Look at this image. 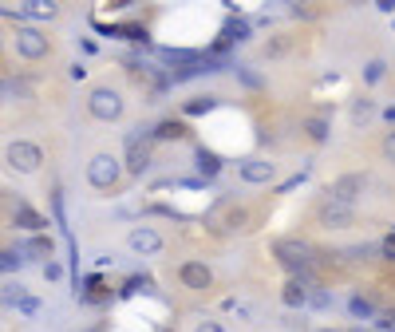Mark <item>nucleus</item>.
Listing matches in <instances>:
<instances>
[{
  "instance_id": "1",
  "label": "nucleus",
  "mask_w": 395,
  "mask_h": 332,
  "mask_svg": "<svg viewBox=\"0 0 395 332\" xmlns=\"http://www.w3.org/2000/svg\"><path fill=\"white\" fill-rule=\"evenodd\" d=\"M273 257L289 269V277H297V281H304V285L316 281L313 245H308V241H300V237H277V241H273Z\"/></svg>"
},
{
  "instance_id": "2",
  "label": "nucleus",
  "mask_w": 395,
  "mask_h": 332,
  "mask_svg": "<svg viewBox=\"0 0 395 332\" xmlns=\"http://www.w3.org/2000/svg\"><path fill=\"white\" fill-rule=\"evenodd\" d=\"M123 107H126V99H123L119 87H95V91L87 95V115L99 119V123H115V119H123Z\"/></svg>"
},
{
  "instance_id": "3",
  "label": "nucleus",
  "mask_w": 395,
  "mask_h": 332,
  "mask_svg": "<svg viewBox=\"0 0 395 332\" xmlns=\"http://www.w3.org/2000/svg\"><path fill=\"white\" fill-rule=\"evenodd\" d=\"M150 162H155V155H150V126H135L126 135V174L142 178L150 170Z\"/></svg>"
},
{
  "instance_id": "4",
  "label": "nucleus",
  "mask_w": 395,
  "mask_h": 332,
  "mask_svg": "<svg viewBox=\"0 0 395 332\" xmlns=\"http://www.w3.org/2000/svg\"><path fill=\"white\" fill-rule=\"evenodd\" d=\"M119 178H123V162H119V158L107 155V151L91 155V162H87V182H91L95 190H115Z\"/></svg>"
},
{
  "instance_id": "5",
  "label": "nucleus",
  "mask_w": 395,
  "mask_h": 332,
  "mask_svg": "<svg viewBox=\"0 0 395 332\" xmlns=\"http://www.w3.org/2000/svg\"><path fill=\"white\" fill-rule=\"evenodd\" d=\"M4 158H8V166H12V170L36 174V170H40V162H44V151H40L36 142H28V139H16V142H8Z\"/></svg>"
},
{
  "instance_id": "6",
  "label": "nucleus",
  "mask_w": 395,
  "mask_h": 332,
  "mask_svg": "<svg viewBox=\"0 0 395 332\" xmlns=\"http://www.w3.org/2000/svg\"><path fill=\"white\" fill-rule=\"evenodd\" d=\"M249 36H253V24H249V20H241V16H229V20L221 24V36L214 40V44H210V56H218V60H221L229 47H234V44H245Z\"/></svg>"
},
{
  "instance_id": "7",
  "label": "nucleus",
  "mask_w": 395,
  "mask_h": 332,
  "mask_svg": "<svg viewBox=\"0 0 395 332\" xmlns=\"http://www.w3.org/2000/svg\"><path fill=\"white\" fill-rule=\"evenodd\" d=\"M316 221H320L324 230H348V225H356V206H344V202H336V198H324L320 210H316Z\"/></svg>"
},
{
  "instance_id": "8",
  "label": "nucleus",
  "mask_w": 395,
  "mask_h": 332,
  "mask_svg": "<svg viewBox=\"0 0 395 332\" xmlns=\"http://www.w3.org/2000/svg\"><path fill=\"white\" fill-rule=\"evenodd\" d=\"M126 245H131V253L155 257V253H162V250H166V237L158 234L155 225H135V230L126 234Z\"/></svg>"
},
{
  "instance_id": "9",
  "label": "nucleus",
  "mask_w": 395,
  "mask_h": 332,
  "mask_svg": "<svg viewBox=\"0 0 395 332\" xmlns=\"http://www.w3.org/2000/svg\"><path fill=\"white\" fill-rule=\"evenodd\" d=\"M363 190H368V174L352 170V174H340V178L332 182L328 198H336V202H344V206H356V198H360Z\"/></svg>"
},
{
  "instance_id": "10",
  "label": "nucleus",
  "mask_w": 395,
  "mask_h": 332,
  "mask_svg": "<svg viewBox=\"0 0 395 332\" xmlns=\"http://www.w3.org/2000/svg\"><path fill=\"white\" fill-rule=\"evenodd\" d=\"M52 44H47V36L40 28H20L16 32V56L20 60H44Z\"/></svg>"
},
{
  "instance_id": "11",
  "label": "nucleus",
  "mask_w": 395,
  "mask_h": 332,
  "mask_svg": "<svg viewBox=\"0 0 395 332\" xmlns=\"http://www.w3.org/2000/svg\"><path fill=\"white\" fill-rule=\"evenodd\" d=\"M237 174H241V182H249V186H269V182L277 178V162H273V158H245Z\"/></svg>"
},
{
  "instance_id": "12",
  "label": "nucleus",
  "mask_w": 395,
  "mask_h": 332,
  "mask_svg": "<svg viewBox=\"0 0 395 332\" xmlns=\"http://www.w3.org/2000/svg\"><path fill=\"white\" fill-rule=\"evenodd\" d=\"M178 281L194 289V293H205L210 285H214V269L205 265V261H182L178 265Z\"/></svg>"
},
{
  "instance_id": "13",
  "label": "nucleus",
  "mask_w": 395,
  "mask_h": 332,
  "mask_svg": "<svg viewBox=\"0 0 395 332\" xmlns=\"http://www.w3.org/2000/svg\"><path fill=\"white\" fill-rule=\"evenodd\" d=\"M182 139H190L186 119H158L150 126V142H182Z\"/></svg>"
},
{
  "instance_id": "14",
  "label": "nucleus",
  "mask_w": 395,
  "mask_h": 332,
  "mask_svg": "<svg viewBox=\"0 0 395 332\" xmlns=\"http://www.w3.org/2000/svg\"><path fill=\"white\" fill-rule=\"evenodd\" d=\"M12 225L28 230V234H44V230H47V218H44V214H36L28 202H16V206H12Z\"/></svg>"
},
{
  "instance_id": "15",
  "label": "nucleus",
  "mask_w": 395,
  "mask_h": 332,
  "mask_svg": "<svg viewBox=\"0 0 395 332\" xmlns=\"http://www.w3.org/2000/svg\"><path fill=\"white\" fill-rule=\"evenodd\" d=\"M194 166H198V174H202V182H210V178H218V174H221V166H225V162H221L218 151L198 146V151H194Z\"/></svg>"
},
{
  "instance_id": "16",
  "label": "nucleus",
  "mask_w": 395,
  "mask_h": 332,
  "mask_svg": "<svg viewBox=\"0 0 395 332\" xmlns=\"http://www.w3.org/2000/svg\"><path fill=\"white\" fill-rule=\"evenodd\" d=\"M281 300H284V309H304L308 300H313V293H308V285L297 281V277H289L281 289Z\"/></svg>"
},
{
  "instance_id": "17",
  "label": "nucleus",
  "mask_w": 395,
  "mask_h": 332,
  "mask_svg": "<svg viewBox=\"0 0 395 332\" xmlns=\"http://www.w3.org/2000/svg\"><path fill=\"white\" fill-rule=\"evenodd\" d=\"M20 250H24V257H47V261H52V253H56V241H52V234H32L28 241H24V245H20Z\"/></svg>"
},
{
  "instance_id": "18",
  "label": "nucleus",
  "mask_w": 395,
  "mask_h": 332,
  "mask_svg": "<svg viewBox=\"0 0 395 332\" xmlns=\"http://www.w3.org/2000/svg\"><path fill=\"white\" fill-rule=\"evenodd\" d=\"M218 107V95H194L182 103V119H198V115H210V111Z\"/></svg>"
},
{
  "instance_id": "19",
  "label": "nucleus",
  "mask_w": 395,
  "mask_h": 332,
  "mask_svg": "<svg viewBox=\"0 0 395 332\" xmlns=\"http://www.w3.org/2000/svg\"><path fill=\"white\" fill-rule=\"evenodd\" d=\"M4 300H8V305H16V309H20V313H40V300L36 297H28V293H24V285H8V293H4Z\"/></svg>"
},
{
  "instance_id": "20",
  "label": "nucleus",
  "mask_w": 395,
  "mask_h": 332,
  "mask_svg": "<svg viewBox=\"0 0 395 332\" xmlns=\"http://www.w3.org/2000/svg\"><path fill=\"white\" fill-rule=\"evenodd\" d=\"M348 313L356 316V320H376L379 309L372 297H363V293H352V300H348Z\"/></svg>"
},
{
  "instance_id": "21",
  "label": "nucleus",
  "mask_w": 395,
  "mask_h": 332,
  "mask_svg": "<svg viewBox=\"0 0 395 332\" xmlns=\"http://www.w3.org/2000/svg\"><path fill=\"white\" fill-rule=\"evenodd\" d=\"M300 126H304V135H308L313 142H328V135H332L328 115H308V119H304Z\"/></svg>"
},
{
  "instance_id": "22",
  "label": "nucleus",
  "mask_w": 395,
  "mask_h": 332,
  "mask_svg": "<svg viewBox=\"0 0 395 332\" xmlns=\"http://www.w3.org/2000/svg\"><path fill=\"white\" fill-rule=\"evenodd\" d=\"M119 36H123V40H131V44H150V32H146V24H135V20H131V24H119Z\"/></svg>"
},
{
  "instance_id": "23",
  "label": "nucleus",
  "mask_w": 395,
  "mask_h": 332,
  "mask_svg": "<svg viewBox=\"0 0 395 332\" xmlns=\"http://www.w3.org/2000/svg\"><path fill=\"white\" fill-rule=\"evenodd\" d=\"M24 16H32V20H56L60 8H56V4H44V0H32L28 8H24Z\"/></svg>"
},
{
  "instance_id": "24",
  "label": "nucleus",
  "mask_w": 395,
  "mask_h": 332,
  "mask_svg": "<svg viewBox=\"0 0 395 332\" xmlns=\"http://www.w3.org/2000/svg\"><path fill=\"white\" fill-rule=\"evenodd\" d=\"M139 289H150V277H146V273H135V277H126L123 285H119V297H135V293H139Z\"/></svg>"
},
{
  "instance_id": "25",
  "label": "nucleus",
  "mask_w": 395,
  "mask_h": 332,
  "mask_svg": "<svg viewBox=\"0 0 395 332\" xmlns=\"http://www.w3.org/2000/svg\"><path fill=\"white\" fill-rule=\"evenodd\" d=\"M383 76H387V63H383V60H368V63H363V83H379Z\"/></svg>"
},
{
  "instance_id": "26",
  "label": "nucleus",
  "mask_w": 395,
  "mask_h": 332,
  "mask_svg": "<svg viewBox=\"0 0 395 332\" xmlns=\"http://www.w3.org/2000/svg\"><path fill=\"white\" fill-rule=\"evenodd\" d=\"M24 250H4L0 253V265H4V273H12V269H24Z\"/></svg>"
},
{
  "instance_id": "27",
  "label": "nucleus",
  "mask_w": 395,
  "mask_h": 332,
  "mask_svg": "<svg viewBox=\"0 0 395 332\" xmlns=\"http://www.w3.org/2000/svg\"><path fill=\"white\" fill-rule=\"evenodd\" d=\"M237 79H241V83H245V87H253V91H257V87H261V83H265V79L257 76V71H253V67H245V63H237Z\"/></svg>"
},
{
  "instance_id": "28",
  "label": "nucleus",
  "mask_w": 395,
  "mask_h": 332,
  "mask_svg": "<svg viewBox=\"0 0 395 332\" xmlns=\"http://www.w3.org/2000/svg\"><path fill=\"white\" fill-rule=\"evenodd\" d=\"M379 155H383V162H392V166H395V131H387V135H383V142H379Z\"/></svg>"
},
{
  "instance_id": "29",
  "label": "nucleus",
  "mask_w": 395,
  "mask_h": 332,
  "mask_svg": "<svg viewBox=\"0 0 395 332\" xmlns=\"http://www.w3.org/2000/svg\"><path fill=\"white\" fill-rule=\"evenodd\" d=\"M372 111H376V103H372V99H356V103H352V119L360 123V119H368Z\"/></svg>"
},
{
  "instance_id": "30",
  "label": "nucleus",
  "mask_w": 395,
  "mask_h": 332,
  "mask_svg": "<svg viewBox=\"0 0 395 332\" xmlns=\"http://www.w3.org/2000/svg\"><path fill=\"white\" fill-rule=\"evenodd\" d=\"M284 52H289V36H277L265 44V56H284Z\"/></svg>"
},
{
  "instance_id": "31",
  "label": "nucleus",
  "mask_w": 395,
  "mask_h": 332,
  "mask_svg": "<svg viewBox=\"0 0 395 332\" xmlns=\"http://www.w3.org/2000/svg\"><path fill=\"white\" fill-rule=\"evenodd\" d=\"M146 214H158V218H174V221L182 218V214H178L174 206H162V202H158V206H146Z\"/></svg>"
},
{
  "instance_id": "32",
  "label": "nucleus",
  "mask_w": 395,
  "mask_h": 332,
  "mask_svg": "<svg viewBox=\"0 0 395 332\" xmlns=\"http://www.w3.org/2000/svg\"><path fill=\"white\" fill-rule=\"evenodd\" d=\"M44 277H47V281H60L63 265H60V261H44Z\"/></svg>"
},
{
  "instance_id": "33",
  "label": "nucleus",
  "mask_w": 395,
  "mask_h": 332,
  "mask_svg": "<svg viewBox=\"0 0 395 332\" xmlns=\"http://www.w3.org/2000/svg\"><path fill=\"white\" fill-rule=\"evenodd\" d=\"M379 253H383L387 261H395V234H387L383 241H379Z\"/></svg>"
},
{
  "instance_id": "34",
  "label": "nucleus",
  "mask_w": 395,
  "mask_h": 332,
  "mask_svg": "<svg viewBox=\"0 0 395 332\" xmlns=\"http://www.w3.org/2000/svg\"><path fill=\"white\" fill-rule=\"evenodd\" d=\"M376 324H379V332H395V313H379Z\"/></svg>"
},
{
  "instance_id": "35",
  "label": "nucleus",
  "mask_w": 395,
  "mask_h": 332,
  "mask_svg": "<svg viewBox=\"0 0 395 332\" xmlns=\"http://www.w3.org/2000/svg\"><path fill=\"white\" fill-rule=\"evenodd\" d=\"M308 305H316V309H328V305H332V297H328V293H324V289H316V293H313V300H308Z\"/></svg>"
},
{
  "instance_id": "36",
  "label": "nucleus",
  "mask_w": 395,
  "mask_h": 332,
  "mask_svg": "<svg viewBox=\"0 0 395 332\" xmlns=\"http://www.w3.org/2000/svg\"><path fill=\"white\" fill-rule=\"evenodd\" d=\"M67 76L79 83V79H87V67H83V63H71V67H67Z\"/></svg>"
},
{
  "instance_id": "37",
  "label": "nucleus",
  "mask_w": 395,
  "mask_h": 332,
  "mask_svg": "<svg viewBox=\"0 0 395 332\" xmlns=\"http://www.w3.org/2000/svg\"><path fill=\"white\" fill-rule=\"evenodd\" d=\"M194 332H225V329H221L218 320H202V324H198Z\"/></svg>"
},
{
  "instance_id": "38",
  "label": "nucleus",
  "mask_w": 395,
  "mask_h": 332,
  "mask_svg": "<svg viewBox=\"0 0 395 332\" xmlns=\"http://www.w3.org/2000/svg\"><path fill=\"white\" fill-rule=\"evenodd\" d=\"M383 119H387V123H395V103H392V107H383Z\"/></svg>"
},
{
  "instance_id": "39",
  "label": "nucleus",
  "mask_w": 395,
  "mask_h": 332,
  "mask_svg": "<svg viewBox=\"0 0 395 332\" xmlns=\"http://www.w3.org/2000/svg\"><path fill=\"white\" fill-rule=\"evenodd\" d=\"M87 332H103V329H87Z\"/></svg>"
},
{
  "instance_id": "40",
  "label": "nucleus",
  "mask_w": 395,
  "mask_h": 332,
  "mask_svg": "<svg viewBox=\"0 0 395 332\" xmlns=\"http://www.w3.org/2000/svg\"><path fill=\"white\" fill-rule=\"evenodd\" d=\"M320 332H336V329H320Z\"/></svg>"
},
{
  "instance_id": "41",
  "label": "nucleus",
  "mask_w": 395,
  "mask_h": 332,
  "mask_svg": "<svg viewBox=\"0 0 395 332\" xmlns=\"http://www.w3.org/2000/svg\"><path fill=\"white\" fill-rule=\"evenodd\" d=\"M352 332H363V329H352Z\"/></svg>"
}]
</instances>
